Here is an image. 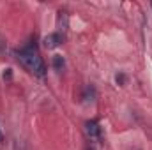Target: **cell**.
Wrapping results in <instances>:
<instances>
[{
  "label": "cell",
  "instance_id": "obj_1",
  "mask_svg": "<svg viewBox=\"0 0 152 150\" xmlns=\"http://www.w3.org/2000/svg\"><path fill=\"white\" fill-rule=\"evenodd\" d=\"M16 57H18V60H20L32 74L39 76V78H42V76L46 74V66H44V62H42L39 51L34 46H25V48L18 50V51H16Z\"/></svg>",
  "mask_w": 152,
  "mask_h": 150
},
{
  "label": "cell",
  "instance_id": "obj_5",
  "mask_svg": "<svg viewBox=\"0 0 152 150\" xmlns=\"http://www.w3.org/2000/svg\"><path fill=\"white\" fill-rule=\"evenodd\" d=\"M2 140H4V134H2V131H0V143H2Z\"/></svg>",
  "mask_w": 152,
  "mask_h": 150
},
{
  "label": "cell",
  "instance_id": "obj_4",
  "mask_svg": "<svg viewBox=\"0 0 152 150\" xmlns=\"http://www.w3.org/2000/svg\"><path fill=\"white\" fill-rule=\"evenodd\" d=\"M53 67L60 73V71H64V67H66V62H64V58L60 57V55H55L53 57Z\"/></svg>",
  "mask_w": 152,
  "mask_h": 150
},
{
  "label": "cell",
  "instance_id": "obj_3",
  "mask_svg": "<svg viewBox=\"0 0 152 150\" xmlns=\"http://www.w3.org/2000/svg\"><path fill=\"white\" fill-rule=\"evenodd\" d=\"M87 134L90 136V138H101V127H99V124L96 122V120H90V122H87Z\"/></svg>",
  "mask_w": 152,
  "mask_h": 150
},
{
  "label": "cell",
  "instance_id": "obj_2",
  "mask_svg": "<svg viewBox=\"0 0 152 150\" xmlns=\"http://www.w3.org/2000/svg\"><path fill=\"white\" fill-rule=\"evenodd\" d=\"M62 44V36L60 34H48L46 37H44V46L46 48H50V50H53V48H57V46H60Z\"/></svg>",
  "mask_w": 152,
  "mask_h": 150
}]
</instances>
